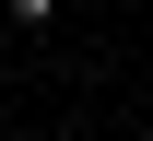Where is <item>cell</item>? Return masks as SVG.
Wrapping results in <instances>:
<instances>
[{"label": "cell", "instance_id": "obj_1", "mask_svg": "<svg viewBox=\"0 0 153 141\" xmlns=\"http://www.w3.org/2000/svg\"><path fill=\"white\" fill-rule=\"evenodd\" d=\"M12 24H59V0H12Z\"/></svg>", "mask_w": 153, "mask_h": 141}, {"label": "cell", "instance_id": "obj_2", "mask_svg": "<svg viewBox=\"0 0 153 141\" xmlns=\"http://www.w3.org/2000/svg\"><path fill=\"white\" fill-rule=\"evenodd\" d=\"M141 12H153V0H141Z\"/></svg>", "mask_w": 153, "mask_h": 141}]
</instances>
